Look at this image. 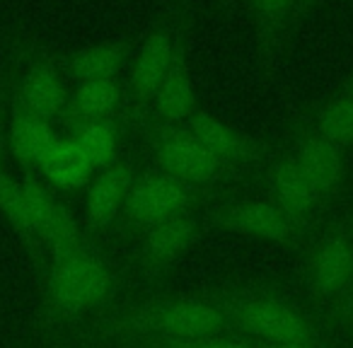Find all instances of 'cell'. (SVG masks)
Returning <instances> with one entry per match:
<instances>
[{
    "instance_id": "cell-18",
    "label": "cell",
    "mask_w": 353,
    "mask_h": 348,
    "mask_svg": "<svg viewBox=\"0 0 353 348\" xmlns=\"http://www.w3.org/2000/svg\"><path fill=\"white\" fill-rule=\"evenodd\" d=\"M254 25L256 59L264 75L276 70V63L283 56L290 32L295 30V0H242Z\"/></svg>"
},
{
    "instance_id": "cell-7",
    "label": "cell",
    "mask_w": 353,
    "mask_h": 348,
    "mask_svg": "<svg viewBox=\"0 0 353 348\" xmlns=\"http://www.w3.org/2000/svg\"><path fill=\"white\" fill-rule=\"evenodd\" d=\"M136 133H141L148 147V160L152 167L192 184L203 192L221 194L223 189L242 182L250 172L235 165H228L216 157L201 141L192 136L184 126H152L145 123Z\"/></svg>"
},
{
    "instance_id": "cell-19",
    "label": "cell",
    "mask_w": 353,
    "mask_h": 348,
    "mask_svg": "<svg viewBox=\"0 0 353 348\" xmlns=\"http://www.w3.org/2000/svg\"><path fill=\"white\" fill-rule=\"evenodd\" d=\"M99 119H123L126 123V88L119 80H92L80 83L70 90L68 104L61 114L59 123L63 131L78 123L99 121Z\"/></svg>"
},
{
    "instance_id": "cell-24",
    "label": "cell",
    "mask_w": 353,
    "mask_h": 348,
    "mask_svg": "<svg viewBox=\"0 0 353 348\" xmlns=\"http://www.w3.org/2000/svg\"><path fill=\"white\" fill-rule=\"evenodd\" d=\"M123 126H126L123 119H99V121L78 123V126L68 128L65 136L78 143L94 172H102L121 157L119 152H121Z\"/></svg>"
},
{
    "instance_id": "cell-13",
    "label": "cell",
    "mask_w": 353,
    "mask_h": 348,
    "mask_svg": "<svg viewBox=\"0 0 353 348\" xmlns=\"http://www.w3.org/2000/svg\"><path fill=\"white\" fill-rule=\"evenodd\" d=\"M196 141H201L216 157L228 165H235L245 172H254L271 160L279 145L266 138H256L232 123L223 121L221 116L211 114L208 109L199 107L187 121L182 123Z\"/></svg>"
},
{
    "instance_id": "cell-10",
    "label": "cell",
    "mask_w": 353,
    "mask_h": 348,
    "mask_svg": "<svg viewBox=\"0 0 353 348\" xmlns=\"http://www.w3.org/2000/svg\"><path fill=\"white\" fill-rule=\"evenodd\" d=\"M22 192H25L27 206H30L32 223H34L37 240H39L44 261L68 256L94 242L85 232L83 221H78L70 213V208L63 203L59 192L51 189L44 179H39L37 174H25Z\"/></svg>"
},
{
    "instance_id": "cell-27",
    "label": "cell",
    "mask_w": 353,
    "mask_h": 348,
    "mask_svg": "<svg viewBox=\"0 0 353 348\" xmlns=\"http://www.w3.org/2000/svg\"><path fill=\"white\" fill-rule=\"evenodd\" d=\"M8 114H10V97L8 90L0 85V172L6 167V150H8Z\"/></svg>"
},
{
    "instance_id": "cell-32",
    "label": "cell",
    "mask_w": 353,
    "mask_h": 348,
    "mask_svg": "<svg viewBox=\"0 0 353 348\" xmlns=\"http://www.w3.org/2000/svg\"><path fill=\"white\" fill-rule=\"evenodd\" d=\"M343 225H346V227H348V232H351V235H353V216L348 218V221H343Z\"/></svg>"
},
{
    "instance_id": "cell-26",
    "label": "cell",
    "mask_w": 353,
    "mask_h": 348,
    "mask_svg": "<svg viewBox=\"0 0 353 348\" xmlns=\"http://www.w3.org/2000/svg\"><path fill=\"white\" fill-rule=\"evenodd\" d=\"M314 314H317V322L322 324V329L327 334L353 336V290H348L336 303L317 309Z\"/></svg>"
},
{
    "instance_id": "cell-20",
    "label": "cell",
    "mask_w": 353,
    "mask_h": 348,
    "mask_svg": "<svg viewBox=\"0 0 353 348\" xmlns=\"http://www.w3.org/2000/svg\"><path fill=\"white\" fill-rule=\"evenodd\" d=\"M59 128L51 121L27 114L22 109L12 107L8 114V150L15 157L17 165L25 170V174H39L41 160L59 141Z\"/></svg>"
},
{
    "instance_id": "cell-1",
    "label": "cell",
    "mask_w": 353,
    "mask_h": 348,
    "mask_svg": "<svg viewBox=\"0 0 353 348\" xmlns=\"http://www.w3.org/2000/svg\"><path fill=\"white\" fill-rule=\"evenodd\" d=\"M232 334L228 314L211 290L203 293L150 295L114 305L99 317L73 329L75 341L133 343L145 338H194Z\"/></svg>"
},
{
    "instance_id": "cell-33",
    "label": "cell",
    "mask_w": 353,
    "mask_h": 348,
    "mask_svg": "<svg viewBox=\"0 0 353 348\" xmlns=\"http://www.w3.org/2000/svg\"><path fill=\"white\" fill-rule=\"evenodd\" d=\"M230 3H242V0H230Z\"/></svg>"
},
{
    "instance_id": "cell-6",
    "label": "cell",
    "mask_w": 353,
    "mask_h": 348,
    "mask_svg": "<svg viewBox=\"0 0 353 348\" xmlns=\"http://www.w3.org/2000/svg\"><path fill=\"white\" fill-rule=\"evenodd\" d=\"M216 196L218 194L203 192V189L170 177L148 162L145 167L138 170L133 179V187L123 201L112 235L117 240L136 242L150 227L199 211L208 201H216Z\"/></svg>"
},
{
    "instance_id": "cell-16",
    "label": "cell",
    "mask_w": 353,
    "mask_h": 348,
    "mask_svg": "<svg viewBox=\"0 0 353 348\" xmlns=\"http://www.w3.org/2000/svg\"><path fill=\"white\" fill-rule=\"evenodd\" d=\"M189 37H192V32L184 34L179 39V44H176L170 70L162 78L141 126H145V123H152V126H182L199 109L196 88H194L192 68H189Z\"/></svg>"
},
{
    "instance_id": "cell-21",
    "label": "cell",
    "mask_w": 353,
    "mask_h": 348,
    "mask_svg": "<svg viewBox=\"0 0 353 348\" xmlns=\"http://www.w3.org/2000/svg\"><path fill=\"white\" fill-rule=\"evenodd\" d=\"M39 177L56 192L75 194L92 182L94 170L78 143L63 133L41 160Z\"/></svg>"
},
{
    "instance_id": "cell-15",
    "label": "cell",
    "mask_w": 353,
    "mask_h": 348,
    "mask_svg": "<svg viewBox=\"0 0 353 348\" xmlns=\"http://www.w3.org/2000/svg\"><path fill=\"white\" fill-rule=\"evenodd\" d=\"M285 147L295 157V162L303 167L305 174L312 179L327 206H332L341 196L348 179L346 152L334 143L324 141L314 131H310L300 121H295L290 128L288 138H285Z\"/></svg>"
},
{
    "instance_id": "cell-28",
    "label": "cell",
    "mask_w": 353,
    "mask_h": 348,
    "mask_svg": "<svg viewBox=\"0 0 353 348\" xmlns=\"http://www.w3.org/2000/svg\"><path fill=\"white\" fill-rule=\"evenodd\" d=\"M41 348H145L136 346V343H112V341H75V338H65V341L46 343Z\"/></svg>"
},
{
    "instance_id": "cell-2",
    "label": "cell",
    "mask_w": 353,
    "mask_h": 348,
    "mask_svg": "<svg viewBox=\"0 0 353 348\" xmlns=\"http://www.w3.org/2000/svg\"><path fill=\"white\" fill-rule=\"evenodd\" d=\"M39 327L44 334L78 327L117 305L123 271L97 245L61 259L44 261L39 271Z\"/></svg>"
},
{
    "instance_id": "cell-22",
    "label": "cell",
    "mask_w": 353,
    "mask_h": 348,
    "mask_svg": "<svg viewBox=\"0 0 353 348\" xmlns=\"http://www.w3.org/2000/svg\"><path fill=\"white\" fill-rule=\"evenodd\" d=\"M0 216L6 218L10 230L15 232L17 242L25 247L27 256L32 259L34 269L39 271L41 264H44V254H41L39 240H37L30 206H27L25 192H22V182L12 177V172L8 167H3V172H0Z\"/></svg>"
},
{
    "instance_id": "cell-9",
    "label": "cell",
    "mask_w": 353,
    "mask_h": 348,
    "mask_svg": "<svg viewBox=\"0 0 353 348\" xmlns=\"http://www.w3.org/2000/svg\"><path fill=\"white\" fill-rule=\"evenodd\" d=\"M305 290L322 309L353 290V235L341 221L317 232L305 256Z\"/></svg>"
},
{
    "instance_id": "cell-4",
    "label": "cell",
    "mask_w": 353,
    "mask_h": 348,
    "mask_svg": "<svg viewBox=\"0 0 353 348\" xmlns=\"http://www.w3.org/2000/svg\"><path fill=\"white\" fill-rule=\"evenodd\" d=\"M0 85L10 104L56 126L68 104V83L59 65V54L41 44L25 27H12L0 70Z\"/></svg>"
},
{
    "instance_id": "cell-29",
    "label": "cell",
    "mask_w": 353,
    "mask_h": 348,
    "mask_svg": "<svg viewBox=\"0 0 353 348\" xmlns=\"http://www.w3.org/2000/svg\"><path fill=\"white\" fill-rule=\"evenodd\" d=\"M319 3H324V0H295V22L303 20V17L307 15L310 10H314Z\"/></svg>"
},
{
    "instance_id": "cell-5",
    "label": "cell",
    "mask_w": 353,
    "mask_h": 348,
    "mask_svg": "<svg viewBox=\"0 0 353 348\" xmlns=\"http://www.w3.org/2000/svg\"><path fill=\"white\" fill-rule=\"evenodd\" d=\"M194 15H196V0H172L138 39L136 54L123 78L126 126H131L133 131L145 119L152 97L172 65L179 39L192 32Z\"/></svg>"
},
{
    "instance_id": "cell-3",
    "label": "cell",
    "mask_w": 353,
    "mask_h": 348,
    "mask_svg": "<svg viewBox=\"0 0 353 348\" xmlns=\"http://www.w3.org/2000/svg\"><path fill=\"white\" fill-rule=\"evenodd\" d=\"M223 305L230 331L271 346H327L317 314L271 283H228L211 288Z\"/></svg>"
},
{
    "instance_id": "cell-23",
    "label": "cell",
    "mask_w": 353,
    "mask_h": 348,
    "mask_svg": "<svg viewBox=\"0 0 353 348\" xmlns=\"http://www.w3.org/2000/svg\"><path fill=\"white\" fill-rule=\"evenodd\" d=\"M298 121L322 136L324 141L341 147L343 152L353 150V97L348 94L336 92L322 104L300 114Z\"/></svg>"
},
{
    "instance_id": "cell-25",
    "label": "cell",
    "mask_w": 353,
    "mask_h": 348,
    "mask_svg": "<svg viewBox=\"0 0 353 348\" xmlns=\"http://www.w3.org/2000/svg\"><path fill=\"white\" fill-rule=\"evenodd\" d=\"M133 343L145 348H261L259 341L237 336V334H213V336L194 338H145V341Z\"/></svg>"
},
{
    "instance_id": "cell-31",
    "label": "cell",
    "mask_w": 353,
    "mask_h": 348,
    "mask_svg": "<svg viewBox=\"0 0 353 348\" xmlns=\"http://www.w3.org/2000/svg\"><path fill=\"white\" fill-rule=\"evenodd\" d=\"M261 348H329V346H271V343H259Z\"/></svg>"
},
{
    "instance_id": "cell-11",
    "label": "cell",
    "mask_w": 353,
    "mask_h": 348,
    "mask_svg": "<svg viewBox=\"0 0 353 348\" xmlns=\"http://www.w3.org/2000/svg\"><path fill=\"white\" fill-rule=\"evenodd\" d=\"M206 232V216H199V211L150 227L136 240V252H133L136 276L143 283H160L203 240Z\"/></svg>"
},
{
    "instance_id": "cell-30",
    "label": "cell",
    "mask_w": 353,
    "mask_h": 348,
    "mask_svg": "<svg viewBox=\"0 0 353 348\" xmlns=\"http://www.w3.org/2000/svg\"><path fill=\"white\" fill-rule=\"evenodd\" d=\"M339 92H343V94H348V97H353V73L346 78V83L341 85V90Z\"/></svg>"
},
{
    "instance_id": "cell-12",
    "label": "cell",
    "mask_w": 353,
    "mask_h": 348,
    "mask_svg": "<svg viewBox=\"0 0 353 348\" xmlns=\"http://www.w3.org/2000/svg\"><path fill=\"white\" fill-rule=\"evenodd\" d=\"M264 194L293 221V225L305 237L317 230L329 208L312 179L305 174L285 145L279 147L264 165Z\"/></svg>"
},
{
    "instance_id": "cell-17",
    "label": "cell",
    "mask_w": 353,
    "mask_h": 348,
    "mask_svg": "<svg viewBox=\"0 0 353 348\" xmlns=\"http://www.w3.org/2000/svg\"><path fill=\"white\" fill-rule=\"evenodd\" d=\"M141 37L121 34L102 44L59 54V65L68 85L92 83V80H119L128 70Z\"/></svg>"
},
{
    "instance_id": "cell-8",
    "label": "cell",
    "mask_w": 353,
    "mask_h": 348,
    "mask_svg": "<svg viewBox=\"0 0 353 348\" xmlns=\"http://www.w3.org/2000/svg\"><path fill=\"white\" fill-rule=\"evenodd\" d=\"M206 223L208 230L250 237V240H259L266 245H276L285 252L300 249L307 240L266 194L221 198L206 213Z\"/></svg>"
},
{
    "instance_id": "cell-14",
    "label": "cell",
    "mask_w": 353,
    "mask_h": 348,
    "mask_svg": "<svg viewBox=\"0 0 353 348\" xmlns=\"http://www.w3.org/2000/svg\"><path fill=\"white\" fill-rule=\"evenodd\" d=\"M136 174L138 162L133 155H121L112 167L94 172L92 182L88 184V192H85L83 208V227L94 242L114 230Z\"/></svg>"
}]
</instances>
